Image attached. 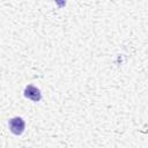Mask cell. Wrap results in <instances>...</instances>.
<instances>
[{
	"mask_svg": "<svg viewBox=\"0 0 148 148\" xmlns=\"http://www.w3.org/2000/svg\"><path fill=\"white\" fill-rule=\"evenodd\" d=\"M9 125V130L13 134L15 135H21L23 132H24V127H25V124H24V120L21 118V117H15V118H12L8 123Z\"/></svg>",
	"mask_w": 148,
	"mask_h": 148,
	"instance_id": "obj_1",
	"label": "cell"
},
{
	"mask_svg": "<svg viewBox=\"0 0 148 148\" xmlns=\"http://www.w3.org/2000/svg\"><path fill=\"white\" fill-rule=\"evenodd\" d=\"M24 96H25L27 98L34 101V102H38V101H40V98H42L40 90H39L38 88L31 86V84H29V86L25 87V89H24Z\"/></svg>",
	"mask_w": 148,
	"mask_h": 148,
	"instance_id": "obj_2",
	"label": "cell"
},
{
	"mask_svg": "<svg viewBox=\"0 0 148 148\" xmlns=\"http://www.w3.org/2000/svg\"><path fill=\"white\" fill-rule=\"evenodd\" d=\"M54 2L59 7H65V5H66V0H54Z\"/></svg>",
	"mask_w": 148,
	"mask_h": 148,
	"instance_id": "obj_3",
	"label": "cell"
}]
</instances>
